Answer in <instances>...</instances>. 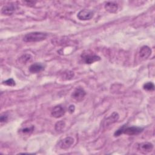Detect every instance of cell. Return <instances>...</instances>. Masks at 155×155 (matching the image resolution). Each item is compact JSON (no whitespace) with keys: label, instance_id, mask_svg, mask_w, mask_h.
Returning <instances> with one entry per match:
<instances>
[{"label":"cell","instance_id":"8fae6325","mask_svg":"<svg viewBox=\"0 0 155 155\" xmlns=\"http://www.w3.org/2000/svg\"><path fill=\"white\" fill-rule=\"evenodd\" d=\"M105 9L109 13H115L118 10V5L113 2H107L104 6Z\"/></svg>","mask_w":155,"mask_h":155},{"label":"cell","instance_id":"52a82bcc","mask_svg":"<svg viewBox=\"0 0 155 155\" xmlns=\"http://www.w3.org/2000/svg\"><path fill=\"white\" fill-rule=\"evenodd\" d=\"M65 113V109L60 105H56L53 107L51 111V114L55 118H59L64 115Z\"/></svg>","mask_w":155,"mask_h":155},{"label":"cell","instance_id":"3957f363","mask_svg":"<svg viewBox=\"0 0 155 155\" xmlns=\"http://www.w3.org/2000/svg\"><path fill=\"white\" fill-rule=\"evenodd\" d=\"M94 16V12L88 9H83L80 10L78 15L77 17L79 20L81 21H87L91 19Z\"/></svg>","mask_w":155,"mask_h":155},{"label":"cell","instance_id":"277c9868","mask_svg":"<svg viewBox=\"0 0 155 155\" xmlns=\"http://www.w3.org/2000/svg\"><path fill=\"white\" fill-rule=\"evenodd\" d=\"M153 149V145L148 142H144L137 144V150L140 152L147 154L151 152Z\"/></svg>","mask_w":155,"mask_h":155},{"label":"cell","instance_id":"9a60e30c","mask_svg":"<svg viewBox=\"0 0 155 155\" xmlns=\"http://www.w3.org/2000/svg\"><path fill=\"white\" fill-rule=\"evenodd\" d=\"M143 88L145 90L149 91H153L154 90V85L153 83H152L151 82H147L143 84Z\"/></svg>","mask_w":155,"mask_h":155},{"label":"cell","instance_id":"e0dca14e","mask_svg":"<svg viewBox=\"0 0 155 155\" xmlns=\"http://www.w3.org/2000/svg\"><path fill=\"white\" fill-rule=\"evenodd\" d=\"M2 84L4 85H8V86H10V87H13L16 85L15 81L12 78L8 79L7 80L3 81Z\"/></svg>","mask_w":155,"mask_h":155},{"label":"cell","instance_id":"7c38bea8","mask_svg":"<svg viewBox=\"0 0 155 155\" xmlns=\"http://www.w3.org/2000/svg\"><path fill=\"white\" fill-rule=\"evenodd\" d=\"M44 70V67L41 64L35 63L31 65L29 67V71L31 73H38Z\"/></svg>","mask_w":155,"mask_h":155},{"label":"cell","instance_id":"9c48e42d","mask_svg":"<svg viewBox=\"0 0 155 155\" xmlns=\"http://www.w3.org/2000/svg\"><path fill=\"white\" fill-rule=\"evenodd\" d=\"M151 54V49L147 45H144L139 50V57L143 59H147Z\"/></svg>","mask_w":155,"mask_h":155},{"label":"cell","instance_id":"4fadbf2b","mask_svg":"<svg viewBox=\"0 0 155 155\" xmlns=\"http://www.w3.org/2000/svg\"><path fill=\"white\" fill-rule=\"evenodd\" d=\"M119 115L117 112H113L110 116L107 117L106 119V125H110L111 124H113L119 119Z\"/></svg>","mask_w":155,"mask_h":155},{"label":"cell","instance_id":"44dd1931","mask_svg":"<svg viewBox=\"0 0 155 155\" xmlns=\"http://www.w3.org/2000/svg\"><path fill=\"white\" fill-rule=\"evenodd\" d=\"M74 110H75V107H74V105H70L68 107V111L70 113H73L74 111Z\"/></svg>","mask_w":155,"mask_h":155},{"label":"cell","instance_id":"ac0fdd59","mask_svg":"<svg viewBox=\"0 0 155 155\" xmlns=\"http://www.w3.org/2000/svg\"><path fill=\"white\" fill-rule=\"evenodd\" d=\"M73 76H74V73L71 71H67L64 72V78L65 79H70Z\"/></svg>","mask_w":155,"mask_h":155},{"label":"cell","instance_id":"7a4b0ae2","mask_svg":"<svg viewBox=\"0 0 155 155\" xmlns=\"http://www.w3.org/2000/svg\"><path fill=\"white\" fill-rule=\"evenodd\" d=\"M47 35L42 32H31L26 34L24 38L23 41L26 42H35L42 41L46 39Z\"/></svg>","mask_w":155,"mask_h":155},{"label":"cell","instance_id":"2e32d148","mask_svg":"<svg viewBox=\"0 0 155 155\" xmlns=\"http://www.w3.org/2000/svg\"><path fill=\"white\" fill-rule=\"evenodd\" d=\"M35 129V127L33 125H31L30 127H25L21 130V131L22 133L25 134H30Z\"/></svg>","mask_w":155,"mask_h":155},{"label":"cell","instance_id":"30bf717a","mask_svg":"<svg viewBox=\"0 0 155 155\" xmlns=\"http://www.w3.org/2000/svg\"><path fill=\"white\" fill-rule=\"evenodd\" d=\"M84 61L85 64H91L94 62L101 60V58L95 54H85L83 56Z\"/></svg>","mask_w":155,"mask_h":155},{"label":"cell","instance_id":"8992f818","mask_svg":"<svg viewBox=\"0 0 155 155\" xmlns=\"http://www.w3.org/2000/svg\"><path fill=\"white\" fill-rule=\"evenodd\" d=\"M86 93L83 88H76L72 93L71 97L77 101H81L85 97Z\"/></svg>","mask_w":155,"mask_h":155},{"label":"cell","instance_id":"5b68a950","mask_svg":"<svg viewBox=\"0 0 155 155\" xmlns=\"http://www.w3.org/2000/svg\"><path fill=\"white\" fill-rule=\"evenodd\" d=\"M17 8L18 6L16 4L13 3H10L3 6L1 12L2 13L5 15H12Z\"/></svg>","mask_w":155,"mask_h":155},{"label":"cell","instance_id":"5bb4252c","mask_svg":"<svg viewBox=\"0 0 155 155\" xmlns=\"http://www.w3.org/2000/svg\"><path fill=\"white\" fill-rule=\"evenodd\" d=\"M65 127V123L63 120H59L55 124V130L57 131H61L64 130Z\"/></svg>","mask_w":155,"mask_h":155},{"label":"cell","instance_id":"d6986e66","mask_svg":"<svg viewBox=\"0 0 155 155\" xmlns=\"http://www.w3.org/2000/svg\"><path fill=\"white\" fill-rule=\"evenodd\" d=\"M20 58H21L22 62L25 64L27 62H28V61H30L31 59V57L30 54H25V55H23L22 56H21Z\"/></svg>","mask_w":155,"mask_h":155},{"label":"cell","instance_id":"ffe728a7","mask_svg":"<svg viewBox=\"0 0 155 155\" xmlns=\"http://www.w3.org/2000/svg\"><path fill=\"white\" fill-rule=\"evenodd\" d=\"M7 120H8V116L6 114H4L1 116L0 117L1 122H5L7 121Z\"/></svg>","mask_w":155,"mask_h":155},{"label":"cell","instance_id":"ba28073f","mask_svg":"<svg viewBox=\"0 0 155 155\" xmlns=\"http://www.w3.org/2000/svg\"><path fill=\"white\" fill-rule=\"evenodd\" d=\"M74 143V139L71 137H66L59 142V146L61 149L67 150Z\"/></svg>","mask_w":155,"mask_h":155},{"label":"cell","instance_id":"6da1fadb","mask_svg":"<svg viewBox=\"0 0 155 155\" xmlns=\"http://www.w3.org/2000/svg\"><path fill=\"white\" fill-rule=\"evenodd\" d=\"M143 130V128L139 127H125L124 125L115 131L114 136H119L122 134H125L127 135H137L140 133Z\"/></svg>","mask_w":155,"mask_h":155}]
</instances>
